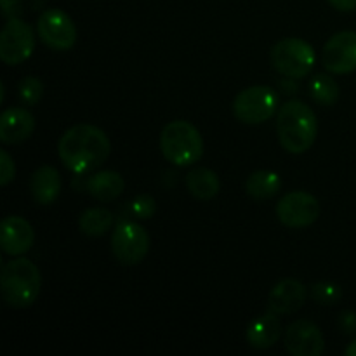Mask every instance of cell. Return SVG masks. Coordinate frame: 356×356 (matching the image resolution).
Segmentation results:
<instances>
[{"label": "cell", "instance_id": "obj_1", "mask_svg": "<svg viewBox=\"0 0 356 356\" xmlns=\"http://www.w3.org/2000/svg\"><path fill=\"white\" fill-rule=\"evenodd\" d=\"M58 153L66 169L75 174H86L106 162L111 153V143L104 131L96 125L79 124L61 136Z\"/></svg>", "mask_w": 356, "mask_h": 356}, {"label": "cell", "instance_id": "obj_2", "mask_svg": "<svg viewBox=\"0 0 356 356\" xmlns=\"http://www.w3.org/2000/svg\"><path fill=\"white\" fill-rule=\"evenodd\" d=\"M277 132L282 148L289 153L308 152L318 134V122L312 108L299 99L287 101L277 115Z\"/></svg>", "mask_w": 356, "mask_h": 356}, {"label": "cell", "instance_id": "obj_3", "mask_svg": "<svg viewBox=\"0 0 356 356\" xmlns=\"http://www.w3.org/2000/svg\"><path fill=\"white\" fill-rule=\"evenodd\" d=\"M0 285L7 305L13 308H28L40 294V271L28 257H16L3 264Z\"/></svg>", "mask_w": 356, "mask_h": 356}, {"label": "cell", "instance_id": "obj_4", "mask_svg": "<svg viewBox=\"0 0 356 356\" xmlns=\"http://www.w3.org/2000/svg\"><path fill=\"white\" fill-rule=\"evenodd\" d=\"M160 149L174 165L186 167L204 155V139L198 129L186 120H172L160 134Z\"/></svg>", "mask_w": 356, "mask_h": 356}, {"label": "cell", "instance_id": "obj_5", "mask_svg": "<svg viewBox=\"0 0 356 356\" xmlns=\"http://www.w3.org/2000/svg\"><path fill=\"white\" fill-rule=\"evenodd\" d=\"M271 65L289 79H302L313 70L315 49L301 38H284L271 47Z\"/></svg>", "mask_w": 356, "mask_h": 356}, {"label": "cell", "instance_id": "obj_6", "mask_svg": "<svg viewBox=\"0 0 356 356\" xmlns=\"http://www.w3.org/2000/svg\"><path fill=\"white\" fill-rule=\"evenodd\" d=\"M277 90L268 86H254L243 89L233 101V113L240 122L249 125L270 120L278 108Z\"/></svg>", "mask_w": 356, "mask_h": 356}, {"label": "cell", "instance_id": "obj_7", "mask_svg": "<svg viewBox=\"0 0 356 356\" xmlns=\"http://www.w3.org/2000/svg\"><path fill=\"white\" fill-rule=\"evenodd\" d=\"M149 250V235L141 225L132 221L120 222L111 235V252L125 266L139 264Z\"/></svg>", "mask_w": 356, "mask_h": 356}, {"label": "cell", "instance_id": "obj_8", "mask_svg": "<svg viewBox=\"0 0 356 356\" xmlns=\"http://www.w3.org/2000/svg\"><path fill=\"white\" fill-rule=\"evenodd\" d=\"M33 49V28L19 17L7 21L0 33V59L10 66L21 65L30 58Z\"/></svg>", "mask_w": 356, "mask_h": 356}, {"label": "cell", "instance_id": "obj_9", "mask_svg": "<svg viewBox=\"0 0 356 356\" xmlns=\"http://www.w3.org/2000/svg\"><path fill=\"white\" fill-rule=\"evenodd\" d=\"M38 37L54 51H70L76 42V28L72 17L61 9H47L37 23Z\"/></svg>", "mask_w": 356, "mask_h": 356}, {"label": "cell", "instance_id": "obj_10", "mask_svg": "<svg viewBox=\"0 0 356 356\" xmlns=\"http://www.w3.org/2000/svg\"><path fill=\"white\" fill-rule=\"evenodd\" d=\"M277 216L289 228H306L320 218V202L306 191H292L280 198Z\"/></svg>", "mask_w": 356, "mask_h": 356}, {"label": "cell", "instance_id": "obj_11", "mask_svg": "<svg viewBox=\"0 0 356 356\" xmlns=\"http://www.w3.org/2000/svg\"><path fill=\"white\" fill-rule=\"evenodd\" d=\"M322 65L327 72L344 75L356 70V31H339L329 38L322 51Z\"/></svg>", "mask_w": 356, "mask_h": 356}, {"label": "cell", "instance_id": "obj_12", "mask_svg": "<svg viewBox=\"0 0 356 356\" xmlns=\"http://www.w3.org/2000/svg\"><path fill=\"white\" fill-rule=\"evenodd\" d=\"M285 348L294 356H320L325 350L322 330L309 320H298L285 330Z\"/></svg>", "mask_w": 356, "mask_h": 356}, {"label": "cell", "instance_id": "obj_13", "mask_svg": "<svg viewBox=\"0 0 356 356\" xmlns=\"http://www.w3.org/2000/svg\"><path fill=\"white\" fill-rule=\"evenodd\" d=\"M35 233L30 222L19 216H9L2 221L0 228V245L9 256H21L33 245Z\"/></svg>", "mask_w": 356, "mask_h": 356}, {"label": "cell", "instance_id": "obj_14", "mask_svg": "<svg viewBox=\"0 0 356 356\" xmlns=\"http://www.w3.org/2000/svg\"><path fill=\"white\" fill-rule=\"evenodd\" d=\"M306 301V287L299 280L285 278L278 282L268 298V312L277 315H292L299 312Z\"/></svg>", "mask_w": 356, "mask_h": 356}, {"label": "cell", "instance_id": "obj_15", "mask_svg": "<svg viewBox=\"0 0 356 356\" xmlns=\"http://www.w3.org/2000/svg\"><path fill=\"white\" fill-rule=\"evenodd\" d=\"M35 117L26 108H9L0 117V141L16 145L33 134Z\"/></svg>", "mask_w": 356, "mask_h": 356}, {"label": "cell", "instance_id": "obj_16", "mask_svg": "<svg viewBox=\"0 0 356 356\" xmlns=\"http://www.w3.org/2000/svg\"><path fill=\"white\" fill-rule=\"evenodd\" d=\"M282 334V323L277 313H264L257 316L247 327V343L256 350H268L278 341Z\"/></svg>", "mask_w": 356, "mask_h": 356}, {"label": "cell", "instance_id": "obj_17", "mask_svg": "<svg viewBox=\"0 0 356 356\" xmlns=\"http://www.w3.org/2000/svg\"><path fill=\"white\" fill-rule=\"evenodd\" d=\"M30 191L37 204L51 205L61 193V176L51 165L38 167L30 179Z\"/></svg>", "mask_w": 356, "mask_h": 356}, {"label": "cell", "instance_id": "obj_18", "mask_svg": "<svg viewBox=\"0 0 356 356\" xmlns=\"http://www.w3.org/2000/svg\"><path fill=\"white\" fill-rule=\"evenodd\" d=\"M87 191L99 202H111L124 191V177L115 170H101L87 179Z\"/></svg>", "mask_w": 356, "mask_h": 356}, {"label": "cell", "instance_id": "obj_19", "mask_svg": "<svg viewBox=\"0 0 356 356\" xmlns=\"http://www.w3.org/2000/svg\"><path fill=\"white\" fill-rule=\"evenodd\" d=\"M186 188L197 200H211L219 193V177L214 170L198 167L186 176Z\"/></svg>", "mask_w": 356, "mask_h": 356}, {"label": "cell", "instance_id": "obj_20", "mask_svg": "<svg viewBox=\"0 0 356 356\" xmlns=\"http://www.w3.org/2000/svg\"><path fill=\"white\" fill-rule=\"evenodd\" d=\"M282 179L277 172L271 170H256L249 176L245 183L247 195L256 200H268L280 191Z\"/></svg>", "mask_w": 356, "mask_h": 356}, {"label": "cell", "instance_id": "obj_21", "mask_svg": "<svg viewBox=\"0 0 356 356\" xmlns=\"http://www.w3.org/2000/svg\"><path fill=\"white\" fill-rule=\"evenodd\" d=\"M111 225H113V214L101 207L87 209L80 214L79 219V226L82 233L89 236H103L104 233L110 232Z\"/></svg>", "mask_w": 356, "mask_h": 356}, {"label": "cell", "instance_id": "obj_22", "mask_svg": "<svg viewBox=\"0 0 356 356\" xmlns=\"http://www.w3.org/2000/svg\"><path fill=\"white\" fill-rule=\"evenodd\" d=\"M309 94L315 103L322 104V106H332L339 99V86L330 75L318 73L313 76L312 83H309Z\"/></svg>", "mask_w": 356, "mask_h": 356}, {"label": "cell", "instance_id": "obj_23", "mask_svg": "<svg viewBox=\"0 0 356 356\" xmlns=\"http://www.w3.org/2000/svg\"><path fill=\"white\" fill-rule=\"evenodd\" d=\"M19 99L26 106H35L44 96V83L37 76H24L19 83Z\"/></svg>", "mask_w": 356, "mask_h": 356}, {"label": "cell", "instance_id": "obj_24", "mask_svg": "<svg viewBox=\"0 0 356 356\" xmlns=\"http://www.w3.org/2000/svg\"><path fill=\"white\" fill-rule=\"evenodd\" d=\"M312 296L316 302H320V305L332 306L341 301V298H343V291H341L339 285L336 284H330V282H320V284L313 285Z\"/></svg>", "mask_w": 356, "mask_h": 356}, {"label": "cell", "instance_id": "obj_25", "mask_svg": "<svg viewBox=\"0 0 356 356\" xmlns=\"http://www.w3.org/2000/svg\"><path fill=\"white\" fill-rule=\"evenodd\" d=\"M131 212L139 219H149L155 214V200L149 195H139L131 202Z\"/></svg>", "mask_w": 356, "mask_h": 356}, {"label": "cell", "instance_id": "obj_26", "mask_svg": "<svg viewBox=\"0 0 356 356\" xmlns=\"http://www.w3.org/2000/svg\"><path fill=\"white\" fill-rule=\"evenodd\" d=\"M14 174H16L14 160L10 159V155L6 149H2V152H0V184H2V186H7V184L14 179Z\"/></svg>", "mask_w": 356, "mask_h": 356}, {"label": "cell", "instance_id": "obj_27", "mask_svg": "<svg viewBox=\"0 0 356 356\" xmlns=\"http://www.w3.org/2000/svg\"><path fill=\"white\" fill-rule=\"evenodd\" d=\"M339 327L344 334H348V336H353V334H356V313L355 312L341 313Z\"/></svg>", "mask_w": 356, "mask_h": 356}, {"label": "cell", "instance_id": "obj_28", "mask_svg": "<svg viewBox=\"0 0 356 356\" xmlns=\"http://www.w3.org/2000/svg\"><path fill=\"white\" fill-rule=\"evenodd\" d=\"M2 13L7 19L19 17V14L23 13V3L21 0H2Z\"/></svg>", "mask_w": 356, "mask_h": 356}, {"label": "cell", "instance_id": "obj_29", "mask_svg": "<svg viewBox=\"0 0 356 356\" xmlns=\"http://www.w3.org/2000/svg\"><path fill=\"white\" fill-rule=\"evenodd\" d=\"M330 6L336 7L337 10H343V13H350V10L356 9V0H329Z\"/></svg>", "mask_w": 356, "mask_h": 356}, {"label": "cell", "instance_id": "obj_30", "mask_svg": "<svg viewBox=\"0 0 356 356\" xmlns=\"http://www.w3.org/2000/svg\"><path fill=\"white\" fill-rule=\"evenodd\" d=\"M346 355L348 356H356V339L350 344V346L346 348Z\"/></svg>", "mask_w": 356, "mask_h": 356}]
</instances>
